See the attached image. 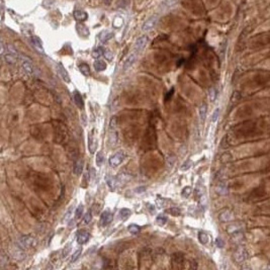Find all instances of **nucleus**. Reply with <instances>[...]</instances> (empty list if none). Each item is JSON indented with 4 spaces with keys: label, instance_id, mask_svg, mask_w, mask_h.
Returning a JSON list of instances; mask_svg holds the SVG:
<instances>
[{
    "label": "nucleus",
    "instance_id": "1",
    "mask_svg": "<svg viewBox=\"0 0 270 270\" xmlns=\"http://www.w3.org/2000/svg\"><path fill=\"white\" fill-rule=\"evenodd\" d=\"M125 158H126L125 153H122V152L114 153L113 155L109 158V161H108L110 167H111V168H117L118 165L122 164V161L125 160Z\"/></svg>",
    "mask_w": 270,
    "mask_h": 270
},
{
    "label": "nucleus",
    "instance_id": "2",
    "mask_svg": "<svg viewBox=\"0 0 270 270\" xmlns=\"http://www.w3.org/2000/svg\"><path fill=\"white\" fill-rule=\"evenodd\" d=\"M3 56H4V59H5L6 62H8V63H15L16 60L18 59V52H16V51L12 48L11 46L6 47L5 53L3 54Z\"/></svg>",
    "mask_w": 270,
    "mask_h": 270
},
{
    "label": "nucleus",
    "instance_id": "3",
    "mask_svg": "<svg viewBox=\"0 0 270 270\" xmlns=\"http://www.w3.org/2000/svg\"><path fill=\"white\" fill-rule=\"evenodd\" d=\"M18 58L21 62V68H22V70L24 71L25 74H28L29 76L33 75V71H35V69H33L32 62L29 61L28 58L22 57V56H20V57H18Z\"/></svg>",
    "mask_w": 270,
    "mask_h": 270
},
{
    "label": "nucleus",
    "instance_id": "4",
    "mask_svg": "<svg viewBox=\"0 0 270 270\" xmlns=\"http://www.w3.org/2000/svg\"><path fill=\"white\" fill-rule=\"evenodd\" d=\"M148 41H149V38L147 36H141L140 38H137V41L134 45V51H135L134 53L138 54L140 52H142L145 49V47L147 46Z\"/></svg>",
    "mask_w": 270,
    "mask_h": 270
},
{
    "label": "nucleus",
    "instance_id": "5",
    "mask_svg": "<svg viewBox=\"0 0 270 270\" xmlns=\"http://www.w3.org/2000/svg\"><path fill=\"white\" fill-rule=\"evenodd\" d=\"M247 258H248V252L246 251L245 248H243V247H240L233 255V259L236 263H242Z\"/></svg>",
    "mask_w": 270,
    "mask_h": 270
},
{
    "label": "nucleus",
    "instance_id": "6",
    "mask_svg": "<svg viewBox=\"0 0 270 270\" xmlns=\"http://www.w3.org/2000/svg\"><path fill=\"white\" fill-rule=\"evenodd\" d=\"M158 19H159L158 15H153V16H151V18H149L143 23V25H142V31H143V32H149V31H151L152 28H155V25H156L157 22H158Z\"/></svg>",
    "mask_w": 270,
    "mask_h": 270
},
{
    "label": "nucleus",
    "instance_id": "7",
    "mask_svg": "<svg viewBox=\"0 0 270 270\" xmlns=\"http://www.w3.org/2000/svg\"><path fill=\"white\" fill-rule=\"evenodd\" d=\"M112 213H111L110 211L106 209V211L102 212V213L100 215V218H99V226L100 227H106L108 226L111 222H112Z\"/></svg>",
    "mask_w": 270,
    "mask_h": 270
},
{
    "label": "nucleus",
    "instance_id": "8",
    "mask_svg": "<svg viewBox=\"0 0 270 270\" xmlns=\"http://www.w3.org/2000/svg\"><path fill=\"white\" fill-rule=\"evenodd\" d=\"M137 60V54L136 53H132L127 57L125 60V63H123V70H128L130 68L134 65L135 62Z\"/></svg>",
    "mask_w": 270,
    "mask_h": 270
},
{
    "label": "nucleus",
    "instance_id": "9",
    "mask_svg": "<svg viewBox=\"0 0 270 270\" xmlns=\"http://www.w3.org/2000/svg\"><path fill=\"white\" fill-rule=\"evenodd\" d=\"M90 238V234L86 231H80V232L77 234V242L80 245H84L88 242V240Z\"/></svg>",
    "mask_w": 270,
    "mask_h": 270
},
{
    "label": "nucleus",
    "instance_id": "10",
    "mask_svg": "<svg viewBox=\"0 0 270 270\" xmlns=\"http://www.w3.org/2000/svg\"><path fill=\"white\" fill-rule=\"evenodd\" d=\"M57 71L59 73V75L61 76V78L65 81V82H70V77H69V74H68V72L66 71L65 68L63 67V65L61 63H59L57 65Z\"/></svg>",
    "mask_w": 270,
    "mask_h": 270
},
{
    "label": "nucleus",
    "instance_id": "11",
    "mask_svg": "<svg viewBox=\"0 0 270 270\" xmlns=\"http://www.w3.org/2000/svg\"><path fill=\"white\" fill-rule=\"evenodd\" d=\"M218 218H220L221 222H227L231 220H233V213L230 209H224L222 212H221L220 216H218Z\"/></svg>",
    "mask_w": 270,
    "mask_h": 270
},
{
    "label": "nucleus",
    "instance_id": "12",
    "mask_svg": "<svg viewBox=\"0 0 270 270\" xmlns=\"http://www.w3.org/2000/svg\"><path fill=\"white\" fill-rule=\"evenodd\" d=\"M33 244H35V240H33V238H32V237H28V236L19 239V245L21 247H25V248L32 247Z\"/></svg>",
    "mask_w": 270,
    "mask_h": 270
},
{
    "label": "nucleus",
    "instance_id": "13",
    "mask_svg": "<svg viewBox=\"0 0 270 270\" xmlns=\"http://www.w3.org/2000/svg\"><path fill=\"white\" fill-rule=\"evenodd\" d=\"M76 31L77 32L79 33L81 37H88L89 35V31H88V28L85 25L84 23H77L76 25Z\"/></svg>",
    "mask_w": 270,
    "mask_h": 270
},
{
    "label": "nucleus",
    "instance_id": "14",
    "mask_svg": "<svg viewBox=\"0 0 270 270\" xmlns=\"http://www.w3.org/2000/svg\"><path fill=\"white\" fill-rule=\"evenodd\" d=\"M74 18L78 21H84L88 18V14L84 10H75L74 11Z\"/></svg>",
    "mask_w": 270,
    "mask_h": 270
},
{
    "label": "nucleus",
    "instance_id": "15",
    "mask_svg": "<svg viewBox=\"0 0 270 270\" xmlns=\"http://www.w3.org/2000/svg\"><path fill=\"white\" fill-rule=\"evenodd\" d=\"M74 101L76 105L78 106L80 109H83L84 108V101H83V98L81 96V94L79 93V91H76L74 92Z\"/></svg>",
    "mask_w": 270,
    "mask_h": 270
},
{
    "label": "nucleus",
    "instance_id": "16",
    "mask_svg": "<svg viewBox=\"0 0 270 270\" xmlns=\"http://www.w3.org/2000/svg\"><path fill=\"white\" fill-rule=\"evenodd\" d=\"M176 3H177V0H164V1L161 3L160 8L162 10L170 9V8L173 7Z\"/></svg>",
    "mask_w": 270,
    "mask_h": 270
},
{
    "label": "nucleus",
    "instance_id": "17",
    "mask_svg": "<svg viewBox=\"0 0 270 270\" xmlns=\"http://www.w3.org/2000/svg\"><path fill=\"white\" fill-rule=\"evenodd\" d=\"M32 45L35 46V48L38 51V52L41 53H44V48H42V41L41 38H38V37H32Z\"/></svg>",
    "mask_w": 270,
    "mask_h": 270
},
{
    "label": "nucleus",
    "instance_id": "18",
    "mask_svg": "<svg viewBox=\"0 0 270 270\" xmlns=\"http://www.w3.org/2000/svg\"><path fill=\"white\" fill-rule=\"evenodd\" d=\"M93 67L96 71L102 72L106 69V63L104 61H102V60H96L93 64Z\"/></svg>",
    "mask_w": 270,
    "mask_h": 270
},
{
    "label": "nucleus",
    "instance_id": "19",
    "mask_svg": "<svg viewBox=\"0 0 270 270\" xmlns=\"http://www.w3.org/2000/svg\"><path fill=\"white\" fill-rule=\"evenodd\" d=\"M83 161L82 160H78L74 165V168H73V172L75 175H80L83 171Z\"/></svg>",
    "mask_w": 270,
    "mask_h": 270
},
{
    "label": "nucleus",
    "instance_id": "20",
    "mask_svg": "<svg viewBox=\"0 0 270 270\" xmlns=\"http://www.w3.org/2000/svg\"><path fill=\"white\" fill-rule=\"evenodd\" d=\"M113 37V32H108V31H103L100 35H99V40L102 42H108V40H110L111 38Z\"/></svg>",
    "mask_w": 270,
    "mask_h": 270
},
{
    "label": "nucleus",
    "instance_id": "21",
    "mask_svg": "<svg viewBox=\"0 0 270 270\" xmlns=\"http://www.w3.org/2000/svg\"><path fill=\"white\" fill-rule=\"evenodd\" d=\"M131 209H128L127 208H123L119 211V217H121V220L122 221H127L128 218L131 217Z\"/></svg>",
    "mask_w": 270,
    "mask_h": 270
},
{
    "label": "nucleus",
    "instance_id": "22",
    "mask_svg": "<svg viewBox=\"0 0 270 270\" xmlns=\"http://www.w3.org/2000/svg\"><path fill=\"white\" fill-rule=\"evenodd\" d=\"M217 192H218V194H221V195L226 194L227 192H228V188H227L226 182L221 181L220 183L218 184V186H217Z\"/></svg>",
    "mask_w": 270,
    "mask_h": 270
},
{
    "label": "nucleus",
    "instance_id": "23",
    "mask_svg": "<svg viewBox=\"0 0 270 270\" xmlns=\"http://www.w3.org/2000/svg\"><path fill=\"white\" fill-rule=\"evenodd\" d=\"M165 212L168 213L170 216H173V217H179L181 215V211L178 208H169L165 209Z\"/></svg>",
    "mask_w": 270,
    "mask_h": 270
},
{
    "label": "nucleus",
    "instance_id": "24",
    "mask_svg": "<svg viewBox=\"0 0 270 270\" xmlns=\"http://www.w3.org/2000/svg\"><path fill=\"white\" fill-rule=\"evenodd\" d=\"M184 262V256L181 253H176L172 256V263H176V264H181Z\"/></svg>",
    "mask_w": 270,
    "mask_h": 270
},
{
    "label": "nucleus",
    "instance_id": "25",
    "mask_svg": "<svg viewBox=\"0 0 270 270\" xmlns=\"http://www.w3.org/2000/svg\"><path fill=\"white\" fill-rule=\"evenodd\" d=\"M198 240L202 245H205V244L208 243V235L205 232H202V231H201V232L198 233Z\"/></svg>",
    "mask_w": 270,
    "mask_h": 270
},
{
    "label": "nucleus",
    "instance_id": "26",
    "mask_svg": "<svg viewBox=\"0 0 270 270\" xmlns=\"http://www.w3.org/2000/svg\"><path fill=\"white\" fill-rule=\"evenodd\" d=\"M207 111H208V104L207 103H202L199 108V117L201 121H203L205 118V115H207Z\"/></svg>",
    "mask_w": 270,
    "mask_h": 270
},
{
    "label": "nucleus",
    "instance_id": "27",
    "mask_svg": "<svg viewBox=\"0 0 270 270\" xmlns=\"http://www.w3.org/2000/svg\"><path fill=\"white\" fill-rule=\"evenodd\" d=\"M128 232H130L131 234L137 235V234L140 233L141 228H140L138 225H136V224H131L130 226L128 227Z\"/></svg>",
    "mask_w": 270,
    "mask_h": 270
},
{
    "label": "nucleus",
    "instance_id": "28",
    "mask_svg": "<svg viewBox=\"0 0 270 270\" xmlns=\"http://www.w3.org/2000/svg\"><path fill=\"white\" fill-rule=\"evenodd\" d=\"M79 70L84 76L90 75V68L87 64H81V65H79Z\"/></svg>",
    "mask_w": 270,
    "mask_h": 270
},
{
    "label": "nucleus",
    "instance_id": "29",
    "mask_svg": "<svg viewBox=\"0 0 270 270\" xmlns=\"http://www.w3.org/2000/svg\"><path fill=\"white\" fill-rule=\"evenodd\" d=\"M166 162H167V165H168L169 167L174 166V164L176 163V156H175L174 154H170V155L167 156Z\"/></svg>",
    "mask_w": 270,
    "mask_h": 270
},
{
    "label": "nucleus",
    "instance_id": "30",
    "mask_svg": "<svg viewBox=\"0 0 270 270\" xmlns=\"http://www.w3.org/2000/svg\"><path fill=\"white\" fill-rule=\"evenodd\" d=\"M167 221H168V220H167V218H166L165 216H163V215H159V216L156 218V224H157L158 226H160V227L165 226Z\"/></svg>",
    "mask_w": 270,
    "mask_h": 270
},
{
    "label": "nucleus",
    "instance_id": "31",
    "mask_svg": "<svg viewBox=\"0 0 270 270\" xmlns=\"http://www.w3.org/2000/svg\"><path fill=\"white\" fill-rule=\"evenodd\" d=\"M103 52H104V50H103V48H101V47H99V48H96V49L92 52V57H93L94 59L100 58L101 56L103 55Z\"/></svg>",
    "mask_w": 270,
    "mask_h": 270
},
{
    "label": "nucleus",
    "instance_id": "32",
    "mask_svg": "<svg viewBox=\"0 0 270 270\" xmlns=\"http://www.w3.org/2000/svg\"><path fill=\"white\" fill-rule=\"evenodd\" d=\"M103 160H104V155L103 153H102L101 151L98 152L96 154V165L98 167H100L102 165V163H103Z\"/></svg>",
    "mask_w": 270,
    "mask_h": 270
},
{
    "label": "nucleus",
    "instance_id": "33",
    "mask_svg": "<svg viewBox=\"0 0 270 270\" xmlns=\"http://www.w3.org/2000/svg\"><path fill=\"white\" fill-rule=\"evenodd\" d=\"M82 213H83V204L80 203L78 205V208H77L76 211H75V220L76 221L79 220V218H81V216H82Z\"/></svg>",
    "mask_w": 270,
    "mask_h": 270
},
{
    "label": "nucleus",
    "instance_id": "34",
    "mask_svg": "<svg viewBox=\"0 0 270 270\" xmlns=\"http://www.w3.org/2000/svg\"><path fill=\"white\" fill-rule=\"evenodd\" d=\"M92 220V213H91V209H88V211L86 212V213L84 215V224L85 225H88L90 222H91Z\"/></svg>",
    "mask_w": 270,
    "mask_h": 270
},
{
    "label": "nucleus",
    "instance_id": "35",
    "mask_svg": "<svg viewBox=\"0 0 270 270\" xmlns=\"http://www.w3.org/2000/svg\"><path fill=\"white\" fill-rule=\"evenodd\" d=\"M117 125H118V118L112 117L110 118V122H109V130L114 131L115 128H117Z\"/></svg>",
    "mask_w": 270,
    "mask_h": 270
},
{
    "label": "nucleus",
    "instance_id": "36",
    "mask_svg": "<svg viewBox=\"0 0 270 270\" xmlns=\"http://www.w3.org/2000/svg\"><path fill=\"white\" fill-rule=\"evenodd\" d=\"M106 183L111 189H113L115 187V184H117V179L113 178L112 176H108V178H106Z\"/></svg>",
    "mask_w": 270,
    "mask_h": 270
},
{
    "label": "nucleus",
    "instance_id": "37",
    "mask_svg": "<svg viewBox=\"0 0 270 270\" xmlns=\"http://www.w3.org/2000/svg\"><path fill=\"white\" fill-rule=\"evenodd\" d=\"M191 165H192V161L191 160H186L181 165V167H180V170H181V171H187L191 167Z\"/></svg>",
    "mask_w": 270,
    "mask_h": 270
},
{
    "label": "nucleus",
    "instance_id": "38",
    "mask_svg": "<svg viewBox=\"0 0 270 270\" xmlns=\"http://www.w3.org/2000/svg\"><path fill=\"white\" fill-rule=\"evenodd\" d=\"M81 253H82V249H81V248L74 252V254L72 255V258H71V262L72 263H74V262H76L77 260H78V258L81 255Z\"/></svg>",
    "mask_w": 270,
    "mask_h": 270
},
{
    "label": "nucleus",
    "instance_id": "39",
    "mask_svg": "<svg viewBox=\"0 0 270 270\" xmlns=\"http://www.w3.org/2000/svg\"><path fill=\"white\" fill-rule=\"evenodd\" d=\"M191 192H192V188L190 186H185L182 189L181 194H182V196H184V198H188V196L191 194Z\"/></svg>",
    "mask_w": 270,
    "mask_h": 270
},
{
    "label": "nucleus",
    "instance_id": "40",
    "mask_svg": "<svg viewBox=\"0 0 270 270\" xmlns=\"http://www.w3.org/2000/svg\"><path fill=\"white\" fill-rule=\"evenodd\" d=\"M168 199H165V198H158L156 199V202H157V205L158 208H163V205H164V203L166 202V201Z\"/></svg>",
    "mask_w": 270,
    "mask_h": 270
},
{
    "label": "nucleus",
    "instance_id": "41",
    "mask_svg": "<svg viewBox=\"0 0 270 270\" xmlns=\"http://www.w3.org/2000/svg\"><path fill=\"white\" fill-rule=\"evenodd\" d=\"M218 113H220V109H218V108H216L215 111H213V113H212V122H216L218 121Z\"/></svg>",
    "mask_w": 270,
    "mask_h": 270
},
{
    "label": "nucleus",
    "instance_id": "42",
    "mask_svg": "<svg viewBox=\"0 0 270 270\" xmlns=\"http://www.w3.org/2000/svg\"><path fill=\"white\" fill-rule=\"evenodd\" d=\"M216 244H217V246H218V248H222V247L225 246V241H224V240H222V238H217Z\"/></svg>",
    "mask_w": 270,
    "mask_h": 270
},
{
    "label": "nucleus",
    "instance_id": "43",
    "mask_svg": "<svg viewBox=\"0 0 270 270\" xmlns=\"http://www.w3.org/2000/svg\"><path fill=\"white\" fill-rule=\"evenodd\" d=\"M90 176H89V173L88 172H85L84 173V176H83V183L85 182V184H84V187H86L87 185H88V183H89V178Z\"/></svg>",
    "mask_w": 270,
    "mask_h": 270
},
{
    "label": "nucleus",
    "instance_id": "44",
    "mask_svg": "<svg viewBox=\"0 0 270 270\" xmlns=\"http://www.w3.org/2000/svg\"><path fill=\"white\" fill-rule=\"evenodd\" d=\"M216 95H217V90L212 88L211 90H209V97H211V100L213 101L216 99Z\"/></svg>",
    "mask_w": 270,
    "mask_h": 270
},
{
    "label": "nucleus",
    "instance_id": "45",
    "mask_svg": "<svg viewBox=\"0 0 270 270\" xmlns=\"http://www.w3.org/2000/svg\"><path fill=\"white\" fill-rule=\"evenodd\" d=\"M173 93H174V88H172V89H170L169 91H168V93L166 94L165 95V97H164V100L165 101H168L170 98H171V96L173 95Z\"/></svg>",
    "mask_w": 270,
    "mask_h": 270
},
{
    "label": "nucleus",
    "instance_id": "46",
    "mask_svg": "<svg viewBox=\"0 0 270 270\" xmlns=\"http://www.w3.org/2000/svg\"><path fill=\"white\" fill-rule=\"evenodd\" d=\"M103 55H104V57L106 58V59H108V61H111V60H112V53L110 52V51H104L103 52Z\"/></svg>",
    "mask_w": 270,
    "mask_h": 270
},
{
    "label": "nucleus",
    "instance_id": "47",
    "mask_svg": "<svg viewBox=\"0 0 270 270\" xmlns=\"http://www.w3.org/2000/svg\"><path fill=\"white\" fill-rule=\"evenodd\" d=\"M70 250H71V245H67L65 247V249H64V251H63V257H66L68 254H69Z\"/></svg>",
    "mask_w": 270,
    "mask_h": 270
},
{
    "label": "nucleus",
    "instance_id": "48",
    "mask_svg": "<svg viewBox=\"0 0 270 270\" xmlns=\"http://www.w3.org/2000/svg\"><path fill=\"white\" fill-rule=\"evenodd\" d=\"M72 211H73V207H71L69 209H68V212H66V216H65V218H64V221H67V220H69V218H70V217H71Z\"/></svg>",
    "mask_w": 270,
    "mask_h": 270
},
{
    "label": "nucleus",
    "instance_id": "49",
    "mask_svg": "<svg viewBox=\"0 0 270 270\" xmlns=\"http://www.w3.org/2000/svg\"><path fill=\"white\" fill-rule=\"evenodd\" d=\"M146 191V187L145 186H142V187H138L135 189V192H137V193H142V192H145Z\"/></svg>",
    "mask_w": 270,
    "mask_h": 270
}]
</instances>
